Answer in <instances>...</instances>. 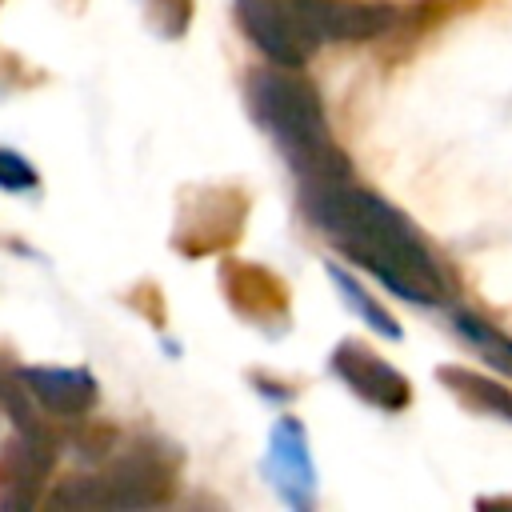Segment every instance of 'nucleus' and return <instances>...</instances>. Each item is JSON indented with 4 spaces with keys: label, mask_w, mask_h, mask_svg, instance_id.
I'll use <instances>...</instances> for the list:
<instances>
[{
    "label": "nucleus",
    "mask_w": 512,
    "mask_h": 512,
    "mask_svg": "<svg viewBox=\"0 0 512 512\" xmlns=\"http://www.w3.org/2000/svg\"><path fill=\"white\" fill-rule=\"evenodd\" d=\"M336 284L344 288V296H348V300H356V308H360L364 316H372V324H376L380 332H396V328L388 324V316H384V312H380V308H376V304H372V300H368V296H364V292H360V288H356V284H352L344 272H336Z\"/></svg>",
    "instance_id": "nucleus-8"
},
{
    "label": "nucleus",
    "mask_w": 512,
    "mask_h": 512,
    "mask_svg": "<svg viewBox=\"0 0 512 512\" xmlns=\"http://www.w3.org/2000/svg\"><path fill=\"white\" fill-rule=\"evenodd\" d=\"M332 368H336L364 400H372V404H380V408H400V404L408 400L404 376H396L384 360H376V356H372L368 348H360V344H340Z\"/></svg>",
    "instance_id": "nucleus-5"
},
{
    "label": "nucleus",
    "mask_w": 512,
    "mask_h": 512,
    "mask_svg": "<svg viewBox=\"0 0 512 512\" xmlns=\"http://www.w3.org/2000/svg\"><path fill=\"white\" fill-rule=\"evenodd\" d=\"M304 204L316 228H324L352 260L372 268L396 292H404L408 300L440 296V276L432 256L388 204H380L360 188H348L340 176L308 180Z\"/></svg>",
    "instance_id": "nucleus-1"
},
{
    "label": "nucleus",
    "mask_w": 512,
    "mask_h": 512,
    "mask_svg": "<svg viewBox=\"0 0 512 512\" xmlns=\"http://www.w3.org/2000/svg\"><path fill=\"white\" fill-rule=\"evenodd\" d=\"M248 100H252L256 120L272 132V140L288 152V160L308 180L344 176L340 152L332 148L328 120H324V108L312 84L288 72H256L248 80Z\"/></svg>",
    "instance_id": "nucleus-2"
},
{
    "label": "nucleus",
    "mask_w": 512,
    "mask_h": 512,
    "mask_svg": "<svg viewBox=\"0 0 512 512\" xmlns=\"http://www.w3.org/2000/svg\"><path fill=\"white\" fill-rule=\"evenodd\" d=\"M36 184H40L36 168H32L20 152L0 148V188H8V192H24V188H36Z\"/></svg>",
    "instance_id": "nucleus-7"
},
{
    "label": "nucleus",
    "mask_w": 512,
    "mask_h": 512,
    "mask_svg": "<svg viewBox=\"0 0 512 512\" xmlns=\"http://www.w3.org/2000/svg\"><path fill=\"white\" fill-rule=\"evenodd\" d=\"M304 32L312 44L324 40H364L388 28L392 12L380 4H360V0H292Z\"/></svg>",
    "instance_id": "nucleus-4"
},
{
    "label": "nucleus",
    "mask_w": 512,
    "mask_h": 512,
    "mask_svg": "<svg viewBox=\"0 0 512 512\" xmlns=\"http://www.w3.org/2000/svg\"><path fill=\"white\" fill-rule=\"evenodd\" d=\"M20 380L56 416H84L96 404V380L84 368H24Z\"/></svg>",
    "instance_id": "nucleus-6"
},
{
    "label": "nucleus",
    "mask_w": 512,
    "mask_h": 512,
    "mask_svg": "<svg viewBox=\"0 0 512 512\" xmlns=\"http://www.w3.org/2000/svg\"><path fill=\"white\" fill-rule=\"evenodd\" d=\"M240 24L252 36V44L272 56L284 68H300L312 56V40L292 8V0H240Z\"/></svg>",
    "instance_id": "nucleus-3"
}]
</instances>
